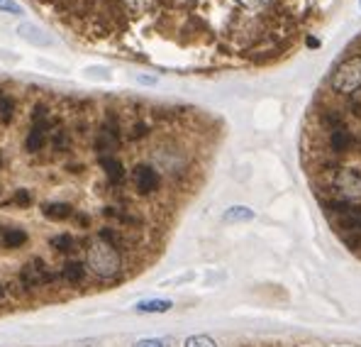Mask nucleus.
<instances>
[{"label": "nucleus", "mask_w": 361, "mask_h": 347, "mask_svg": "<svg viewBox=\"0 0 361 347\" xmlns=\"http://www.w3.org/2000/svg\"><path fill=\"white\" fill-rule=\"evenodd\" d=\"M17 34L22 39H27V42L39 44V47H49V44H52V37H47V32H44V29H39L37 24H32V22L17 24Z\"/></svg>", "instance_id": "nucleus-10"}, {"label": "nucleus", "mask_w": 361, "mask_h": 347, "mask_svg": "<svg viewBox=\"0 0 361 347\" xmlns=\"http://www.w3.org/2000/svg\"><path fill=\"white\" fill-rule=\"evenodd\" d=\"M98 164H101V169L105 171L108 183H110V186H120V183L125 181V176H127L125 164H122L117 157H101Z\"/></svg>", "instance_id": "nucleus-7"}, {"label": "nucleus", "mask_w": 361, "mask_h": 347, "mask_svg": "<svg viewBox=\"0 0 361 347\" xmlns=\"http://www.w3.org/2000/svg\"><path fill=\"white\" fill-rule=\"evenodd\" d=\"M52 250L57 252V255H66V257H71V255H76L78 252V247H86V242H81V240H76V237L71 235V232H59V235H54L52 237Z\"/></svg>", "instance_id": "nucleus-8"}, {"label": "nucleus", "mask_w": 361, "mask_h": 347, "mask_svg": "<svg viewBox=\"0 0 361 347\" xmlns=\"http://www.w3.org/2000/svg\"><path fill=\"white\" fill-rule=\"evenodd\" d=\"M240 5H244L246 10H259V8H264V5H269L271 0H237Z\"/></svg>", "instance_id": "nucleus-25"}, {"label": "nucleus", "mask_w": 361, "mask_h": 347, "mask_svg": "<svg viewBox=\"0 0 361 347\" xmlns=\"http://www.w3.org/2000/svg\"><path fill=\"white\" fill-rule=\"evenodd\" d=\"M73 222H76L78 227H83V230H88V227H91V215H86V213H73Z\"/></svg>", "instance_id": "nucleus-24"}, {"label": "nucleus", "mask_w": 361, "mask_h": 347, "mask_svg": "<svg viewBox=\"0 0 361 347\" xmlns=\"http://www.w3.org/2000/svg\"><path fill=\"white\" fill-rule=\"evenodd\" d=\"M52 130L49 125H34L32 130H29L27 140H24V147H27V152H39L44 147V142H47V132Z\"/></svg>", "instance_id": "nucleus-13"}, {"label": "nucleus", "mask_w": 361, "mask_h": 347, "mask_svg": "<svg viewBox=\"0 0 361 347\" xmlns=\"http://www.w3.org/2000/svg\"><path fill=\"white\" fill-rule=\"evenodd\" d=\"M174 309L169 299H152V301H142V304L135 306L137 313H166V311Z\"/></svg>", "instance_id": "nucleus-14"}, {"label": "nucleus", "mask_w": 361, "mask_h": 347, "mask_svg": "<svg viewBox=\"0 0 361 347\" xmlns=\"http://www.w3.org/2000/svg\"><path fill=\"white\" fill-rule=\"evenodd\" d=\"M83 262H86L88 271L101 281H117L125 274V255L103 242L101 237L86 242V260Z\"/></svg>", "instance_id": "nucleus-1"}, {"label": "nucleus", "mask_w": 361, "mask_h": 347, "mask_svg": "<svg viewBox=\"0 0 361 347\" xmlns=\"http://www.w3.org/2000/svg\"><path fill=\"white\" fill-rule=\"evenodd\" d=\"M330 88L337 96H357L361 91V57H349L330 76Z\"/></svg>", "instance_id": "nucleus-2"}, {"label": "nucleus", "mask_w": 361, "mask_h": 347, "mask_svg": "<svg viewBox=\"0 0 361 347\" xmlns=\"http://www.w3.org/2000/svg\"><path fill=\"white\" fill-rule=\"evenodd\" d=\"M0 10H3V13H10V15H20V13H22V8H20L15 0H0Z\"/></svg>", "instance_id": "nucleus-22"}, {"label": "nucleus", "mask_w": 361, "mask_h": 347, "mask_svg": "<svg viewBox=\"0 0 361 347\" xmlns=\"http://www.w3.org/2000/svg\"><path fill=\"white\" fill-rule=\"evenodd\" d=\"M330 183H332L339 196L349 198V201L361 196V171L352 169V167H342L339 171H334L330 176Z\"/></svg>", "instance_id": "nucleus-3"}, {"label": "nucleus", "mask_w": 361, "mask_h": 347, "mask_svg": "<svg viewBox=\"0 0 361 347\" xmlns=\"http://www.w3.org/2000/svg\"><path fill=\"white\" fill-rule=\"evenodd\" d=\"M135 347H171V343H169V340L152 338V340H140V343H135Z\"/></svg>", "instance_id": "nucleus-23"}, {"label": "nucleus", "mask_w": 361, "mask_h": 347, "mask_svg": "<svg viewBox=\"0 0 361 347\" xmlns=\"http://www.w3.org/2000/svg\"><path fill=\"white\" fill-rule=\"evenodd\" d=\"M254 218V211L246 206H232L230 211L225 213V222H244Z\"/></svg>", "instance_id": "nucleus-15"}, {"label": "nucleus", "mask_w": 361, "mask_h": 347, "mask_svg": "<svg viewBox=\"0 0 361 347\" xmlns=\"http://www.w3.org/2000/svg\"><path fill=\"white\" fill-rule=\"evenodd\" d=\"M132 186L140 196H152V193L159 191L161 186V176L156 171V167L152 164H137L132 169Z\"/></svg>", "instance_id": "nucleus-4"}, {"label": "nucleus", "mask_w": 361, "mask_h": 347, "mask_svg": "<svg viewBox=\"0 0 361 347\" xmlns=\"http://www.w3.org/2000/svg\"><path fill=\"white\" fill-rule=\"evenodd\" d=\"M354 152L361 155V132H354Z\"/></svg>", "instance_id": "nucleus-26"}, {"label": "nucleus", "mask_w": 361, "mask_h": 347, "mask_svg": "<svg viewBox=\"0 0 361 347\" xmlns=\"http://www.w3.org/2000/svg\"><path fill=\"white\" fill-rule=\"evenodd\" d=\"M344 111H347L352 118H357V120H361V91L357 93V96L347 98V106H344Z\"/></svg>", "instance_id": "nucleus-19"}, {"label": "nucleus", "mask_w": 361, "mask_h": 347, "mask_svg": "<svg viewBox=\"0 0 361 347\" xmlns=\"http://www.w3.org/2000/svg\"><path fill=\"white\" fill-rule=\"evenodd\" d=\"M183 347H217V343L207 335H191V338L183 343Z\"/></svg>", "instance_id": "nucleus-18"}, {"label": "nucleus", "mask_w": 361, "mask_h": 347, "mask_svg": "<svg viewBox=\"0 0 361 347\" xmlns=\"http://www.w3.org/2000/svg\"><path fill=\"white\" fill-rule=\"evenodd\" d=\"M10 203L27 208V206H32V196H29V191H15V196H13V201H10Z\"/></svg>", "instance_id": "nucleus-21"}, {"label": "nucleus", "mask_w": 361, "mask_h": 347, "mask_svg": "<svg viewBox=\"0 0 361 347\" xmlns=\"http://www.w3.org/2000/svg\"><path fill=\"white\" fill-rule=\"evenodd\" d=\"M24 242H27V232L20 230V227H5V230H0V247H5V250H20Z\"/></svg>", "instance_id": "nucleus-12"}, {"label": "nucleus", "mask_w": 361, "mask_h": 347, "mask_svg": "<svg viewBox=\"0 0 361 347\" xmlns=\"http://www.w3.org/2000/svg\"><path fill=\"white\" fill-rule=\"evenodd\" d=\"M5 289H8V286H5L3 281H0V299H5V294H8V291H5Z\"/></svg>", "instance_id": "nucleus-27"}, {"label": "nucleus", "mask_w": 361, "mask_h": 347, "mask_svg": "<svg viewBox=\"0 0 361 347\" xmlns=\"http://www.w3.org/2000/svg\"><path fill=\"white\" fill-rule=\"evenodd\" d=\"M327 150L337 157H344V155H349V152H354V132L349 130V125L330 132Z\"/></svg>", "instance_id": "nucleus-6"}, {"label": "nucleus", "mask_w": 361, "mask_h": 347, "mask_svg": "<svg viewBox=\"0 0 361 347\" xmlns=\"http://www.w3.org/2000/svg\"><path fill=\"white\" fill-rule=\"evenodd\" d=\"M59 269H61V281H66L68 286H86L88 276H91L86 262L78 260V257H68Z\"/></svg>", "instance_id": "nucleus-5"}, {"label": "nucleus", "mask_w": 361, "mask_h": 347, "mask_svg": "<svg viewBox=\"0 0 361 347\" xmlns=\"http://www.w3.org/2000/svg\"><path fill=\"white\" fill-rule=\"evenodd\" d=\"M156 160H159V167H161V169L169 171V174H181V171H186V157H183L181 152H174V150L159 152V155H156Z\"/></svg>", "instance_id": "nucleus-9"}, {"label": "nucleus", "mask_w": 361, "mask_h": 347, "mask_svg": "<svg viewBox=\"0 0 361 347\" xmlns=\"http://www.w3.org/2000/svg\"><path fill=\"white\" fill-rule=\"evenodd\" d=\"M149 132H152L149 122H147V120H137V122H132V125L127 127V140H132V142L145 140V137H149Z\"/></svg>", "instance_id": "nucleus-16"}, {"label": "nucleus", "mask_w": 361, "mask_h": 347, "mask_svg": "<svg viewBox=\"0 0 361 347\" xmlns=\"http://www.w3.org/2000/svg\"><path fill=\"white\" fill-rule=\"evenodd\" d=\"M13 113H15V101L10 96H0V118H3L5 122L13 118Z\"/></svg>", "instance_id": "nucleus-20"}, {"label": "nucleus", "mask_w": 361, "mask_h": 347, "mask_svg": "<svg viewBox=\"0 0 361 347\" xmlns=\"http://www.w3.org/2000/svg\"><path fill=\"white\" fill-rule=\"evenodd\" d=\"M73 206L71 203H64V201H57V203H47V206L42 208V215L47 218V220H68V218H73Z\"/></svg>", "instance_id": "nucleus-11"}, {"label": "nucleus", "mask_w": 361, "mask_h": 347, "mask_svg": "<svg viewBox=\"0 0 361 347\" xmlns=\"http://www.w3.org/2000/svg\"><path fill=\"white\" fill-rule=\"evenodd\" d=\"M68 145H71V140H68V132L64 130H54V137H52V147L57 152H66Z\"/></svg>", "instance_id": "nucleus-17"}]
</instances>
